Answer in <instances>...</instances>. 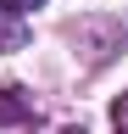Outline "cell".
<instances>
[{
	"label": "cell",
	"instance_id": "obj_1",
	"mask_svg": "<svg viewBox=\"0 0 128 134\" xmlns=\"http://www.w3.org/2000/svg\"><path fill=\"white\" fill-rule=\"evenodd\" d=\"M28 117H34V100H28L17 84H6V90H0V123H28Z\"/></svg>",
	"mask_w": 128,
	"mask_h": 134
},
{
	"label": "cell",
	"instance_id": "obj_2",
	"mask_svg": "<svg viewBox=\"0 0 128 134\" xmlns=\"http://www.w3.org/2000/svg\"><path fill=\"white\" fill-rule=\"evenodd\" d=\"M111 129H117V134H128V95L111 106Z\"/></svg>",
	"mask_w": 128,
	"mask_h": 134
},
{
	"label": "cell",
	"instance_id": "obj_4",
	"mask_svg": "<svg viewBox=\"0 0 128 134\" xmlns=\"http://www.w3.org/2000/svg\"><path fill=\"white\" fill-rule=\"evenodd\" d=\"M61 134H84V129H61Z\"/></svg>",
	"mask_w": 128,
	"mask_h": 134
},
{
	"label": "cell",
	"instance_id": "obj_3",
	"mask_svg": "<svg viewBox=\"0 0 128 134\" xmlns=\"http://www.w3.org/2000/svg\"><path fill=\"white\" fill-rule=\"evenodd\" d=\"M6 11H28V6H45V0H0Z\"/></svg>",
	"mask_w": 128,
	"mask_h": 134
}]
</instances>
